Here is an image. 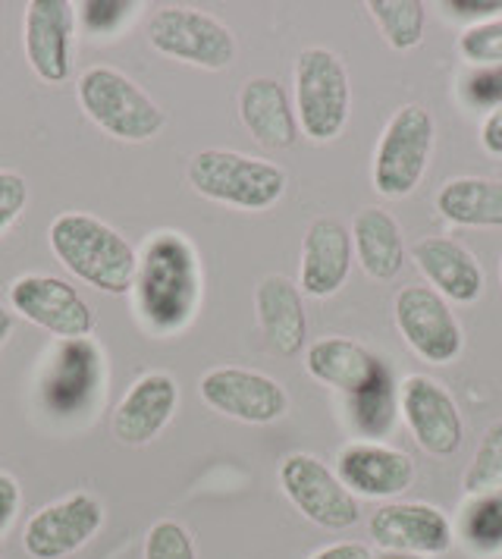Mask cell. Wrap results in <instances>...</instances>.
Instances as JSON below:
<instances>
[{
	"mask_svg": "<svg viewBox=\"0 0 502 559\" xmlns=\"http://www.w3.org/2000/svg\"><path fill=\"white\" fill-rule=\"evenodd\" d=\"M139 311L151 331L176 333L195 318L201 293L199 258L179 233L151 236L135 274Z\"/></svg>",
	"mask_w": 502,
	"mask_h": 559,
	"instance_id": "6da1fadb",
	"label": "cell"
},
{
	"mask_svg": "<svg viewBox=\"0 0 502 559\" xmlns=\"http://www.w3.org/2000/svg\"><path fill=\"white\" fill-rule=\"evenodd\" d=\"M50 249L63 261V267L95 286L100 293L123 296L135 286L139 254L123 236L104 221L70 211L50 224Z\"/></svg>",
	"mask_w": 502,
	"mask_h": 559,
	"instance_id": "7a4b0ae2",
	"label": "cell"
},
{
	"mask_svg": "<svg viewBox=\"0 0 502 559\" xmlns=\"http://www.w3.org/2000/svg\"><path fill=\"white\" fill-rule=\"evenodd\" d=\"M186 174L199 195L242 211H267L286 192V174L276 164L226 148L192 154Z\"/></svg>",
	"mask_w": 502,
	"mask_h": 559,
	"instance_id": "3957f363",
	"label": "cell"
},
{
	"mask_svg": "<svg viewBox=\"0 0 502 559\" xmlns=\"http://www.w3.org/2000/svg\"><path fill=\"white\" fill-rule=\"evenodd\" d=\"M79 104L107 135L123 142H148L167 123V114L113 67H92L82 73Z\"/></svg>",
	"mask_w": 502,
	"mask_h": 559,
	"instance_id": "277c9868",
	"label": "cell"
},
{
	"mask_svg": "<svg viewBox=\"0 0 502 559\" xmlns=\"http://www.w3.org/2000/svg\"><path fill=\"white\" fill-rule=\"evenodd\" d=\"M346 63L330 48H304L296 60V117L311 142H333L349 123Z\"/></svg>",
	"mask_w": 502,
	"mask_h": 559,
	"instance_id": "5b68a950",
	"label": "cell"
},
{
	"mask_svg": "<svg viewBox=\"0 0 502 559\" xmlns=\"http://www.w3.org/2000/svg\"><path fill=\"white\" fill-rule=\"evenodd\" d=\"M433 117L421 104L399 107L383 129L374 152V189L383 199H405L425 179L433 154Z\"/></svg>",
	"mask_w": 502,
	"mask_h": 559,
	"instance_id": "8992f818",
	"label": "cell"
},
{
	"mask_svg": "<svg viewBox=\"0 0 502 559\" xmlns=\"http://www.w3.org/2000/svg\"><path fill=\"white\" fill-rule=\"evenodd\" d=\"M148 38L160 53L201 70H226L236 60L232 32L217 16L189 7L157 10L148 26Z\"/></svg>",
	"mask_w": 502,
	"mask_h": 559,
	"instance_id": "52a82bcc",
	"label": "cell"
},
{
	"mask_svg": "<svg viewBox=\"0 0 502 559\" xmlns=\"http://www.w3.org/2000/svg\"><path fill=\"white\" fill-rule=\"evenodd\" d=\"M279 487L301 515L321 528L343 532L361 519V507L339 475H333L321 459L292 453L279 465Z\"/></svg>",
	"mask_w": 502,
	"mask_h": 559,
	"instance_id": "ba28073f",
	"label": "cell"
},
{
	"mask_svg": "<svg viewBox=\"0 0 502 559\" xmlns=\"http://www.w3.org/2000/svg\"><path fill=\"white\" fill-rule=\"evenodd\" d=\"M396 328L405 336L408 349L430 361L450 365L465 349V333L446 299L430 286H405L396 296Z\"/></svg>",
	"mask_w": 502,
	"mask_h": 559,
	"instance_id": "9c48e42d",
	"label": "cell"
},
{
	"mask_svg": "<svg viewBox=\"0 0 502 559\" xmlns=\"http://www.w3.org/2000/svg\"><path fill=\"white\" fill-rule=\"evenodd\" d=\"M199 390L201 400L214 412L246 425H271L289 408V393L283 383L249 368H214L201 378Z\"/></svg>",
	"mask_w": 502,
	"mask_h": 559,
	"instance_id": "30bf717a",
	"label": "cell"
},
{
	"mask_svg": "<svg viewBox=\"0 0 502 559\" xmlns=\"http://www.w3.org/2000/svg\"><path fill=\"white\" fill-rule=\"evenodd\" d=\"M10 306L25 321L45 328L60 340H85L95 328V314L75 293V286L50 274H25L16 280L10 286Z\"/></svg>",
	"mask_w": 502,
	"mask_h": 559,
	"instance_id": "8fae6325",
	"label": "cell"
},
{
	"mask_svg": "<svg viewBox=\"0 0 502 559\" xmlns=\"http://www.w3.org/2000/svg\"><path fill=\"white\" fill-rule=\"evenodd\" d=\"M399 412L418 447L430 456H452L462 447L465 421L443 383L427 374L405 378L399 386Z\"/></svg>",
	"mask_w": 502,
	"mask_h": 559,
	"instance_id": "7c38bea8",
	"label": "cell"
},
{
	"mask_svg": "<svg viewBox=\"0 0 502 559\" xmlns=\"http://www.w3.org/2000/svg\"><path fill=\"white\" fill-rule=\"evenodd\" d=\"M104 525V509L92 493H73L38 509L25 525L23 544L32 559H63L82 550Z\"/></svg>",
	"mask_w": 502,
	"mask_h": 559,
	"instance_id": "4fadbf2b",
	"label": "cell"
},
{
	"mask_svg": "<svg viewBox=\"0 0 502 559\" xmlns=\"http://www.w3.org/2000/svg\"><path fill=\"white\" fill-rule=\"evenodd\" d=\"M368 532L376 547L402 557H437L452 547L450 519L430 503H390L371 512Z\"/></svg>",
	"mask_w": 502,
	"mask_h": 559,
	"instance_id": "5bb4252c",
	"label": "cell"
},
{
	"mask_svg": "<svg viewBox=\"0 0 502 559\" xmlns=\"http://www.w3.org/2000/svg\"><path fill=\"white\" fill-rule=\"evenodd\" d=\"M75 7L67 0H32L25 7V57L35 76L60 85L70 76Z\"/></svg>",
	"mask_w": 502,
	"mask_h": 559,
	"instance_id": "9a60e30c",
	"label": "cell"
},
{
	"mask_svg": "<svg viewBox=\"0 0 502 559\" xmlns=\"http://www.w3.org/2000/svg\"><path fill=\"white\" fill-rule=\"evenodd\" d=\"M339 481L361 497H399L415 481V462L408 453L376 440H355L339 450Z\"/></svg>",
	"mask_w": 502,
	"mask_h": 559,
	"instance_id": "2e32d148",
	"label": "cell"
},
{
	"mask_svg": "<svg viewBox=\"0 0 502 559\" xmlns=\"http://www.w3.org/2000/svg\"><path fill=\"white\" fill-rule=\"evenodd\" d=\"M351 229L336 217H318L301 239V293L326 299L343 289L351 271Z\"/></svg>",
	"mask_w": 502,
	"mask_h": 559,
	"instance_id": "e0dca14e",
	"label": "cell"
},
{
	"mask_svg": "<svg viewBox=\"0 0 502 559\" xmlns=\"http://www.w3.org/2000/svg\"><path fill=\"white\" fill-rule=\"evenodd\" d=\"M179 403V386L167 371H151L132 383L113 415V433L125 447H145L167 428Z\"/></svg>",
	"mask_w": 502,
	"mask_h": 559,
	"instance_id": "ac0fdd59",
	"label": "cell"
},
{
	"mask_svg": "<svg viewBox=\"0 0 502 559\" xmlns=\"http://www.w3.org/2000/svg\"><path fill=\"white\" fill-rule=\"evenodd\" d=\"M411 254L421 274L430 280V289H437L452 302L468 306L483 293V271L477 258L450 236H425L415 242Z\"/></svg>",
	"mask_w": 502,
	"mask_h": 559,
	"instance_id": "d6986e66",
	"label": "cell"
},
{
	"mask_svg": "<svg viewBox=\"0 0 502 559\" xmlns=\"http://www.w3.org/2000/svg\"><path fill=\"white\" fill-rule=\"evenodd\" d=\"M239 117L251 139L271 152H286L299 139V117L292 114L289 95L276 79L258 76L242 85Z\"/></svg>",
	"mask_w": 502,
	"mask_h": 559,
	"instance_id": "ffe728a7",
	"label": "cell"
},
{
	"mask_svg": "<svg viewBox=\"0 0 502 559\" xmlns=\"http://www.w3.org/2000/svg\"><path fill=\"white\" fill-rule=\"evenodd\" d=\"M100 383V353L98 346L85 340H63V346L53 353L48 374L41 383L45 403L53 412H75L92 400Z\"/></svg>",
	"mask_w": 502,
	"mask_h": 559,
	"instance_id": "44dd1931",
	"label": "cell"
},
{
	"mask_svg": "<svg viewBox=\"0 0 502 559\" xmlns=\"http://www.w3.org/2000/svg\"><path fill=\"white\" fill-rule=\"evenodd\" d=\"M258 324L276 356H296L308 340V318L299 286L283 274H271L258 283L254 293Z\"/></svg>",
	"mask_w": 502,
	"mask_h": 559,
	"instance_id": "7402d4cb",
	"label": "cell"
},
{
	"mask_svg": "<svg viewBox=\"0 0 502 559\" xmlns=\"http://www.w3.org/2000/svg\"><path fill=\"white\" fill-rule=\"evenodd\" d=\"M304 368L314 381L326 383L339 393H358L368 383L374 381L376 374L383 371V361L371 356L361 343L346 340V336H326L318 340L308 356H304Z\"/></svg>",
	"mask_w": 502,
	"mask_h": 559,
	"instance_id": "603a6c76",
	"label": "cell"
},
{
	"mask_svg": "<svg viewBox=\"0 0 502 559\" xmlns=\"http://www.w3.org/2000/svg\"><path fill=\"white\" fill-rule=\"evenodd\" d=\"M351 249L358 254L364 274L374 280H393L405 264V239L399 224L380 207H364L355 214Z\"/></svg>",
	"mask_w": 502,
	"mask_h": 559,
	"instance_id": "cb8c5ba5",
	"label": "cell"
},
{
	"mask_svg": "<svg viewBox=\"0 0 502 559\" xmlns=\"http://www.w3.org/2000/svg\"><path fill=\"white\" fill-rule=\"evenodd\" d=\"M437 211L458 227H502V179H450L437 192Z\"/></svg>",
	"mask_w": 502,
	"mask_h": 559,
	"instance_id": "d4e9b609",
	"label": "cell"
},
{
	"mask_svg": "<svg viewBox=\"0 0 502 559\" xmlns=\"http://www.w3.org/2000/svg\"><path fill=\"white\" fill-rule=\"evenodd\" d=\"M349 418L355 431L368 440L386 437L396 428L399 418V386L393 381V371L383 365V371L364 390L349 396Z\"/></svg>",
	"mask_w": 502,
	"mask_h": 559,
	"instance_id": "484cf974",
	"label": "cell"
},
{
	"mask_svg": "<svg viewBox=\"0 0 502 559\" xmlns=\"http://www.w3.org/2000/svg\"><path fill=\"white\" fill-rule=\"evenodd\" d=\"M462 540L477 557L502 554V484L475 497L462 515Z\"/></svg>",
	"mask_w": 502,
	"mask_h": 559,
	"instance_id": "4316f807",
	"label": "cell"
},
{
	"mask_svg": "<svg viewBox=\"0 0 502 559\" xmlns=\"http://www.w3.org/2000/svg\"><path fill=\"white\" fill-rule=\"evenodd\" d=\"M374 23L383 32L386 45L396 51H411L425 38V3L421 0H371L368 3Z\"/></svg>",
	"mask_w": 502,
	"mask_h": 559,
	"instance_id": "83f0119b",
	"label": "cell"
},
{
	"mask_svg": "<svg viewBox=\"0 0 502 559\" xmlns=\"http://www.w3.org/2000/svg\"><path fill=\"white\" fill-rule=\"evenodd\" d=\"M502 484V421H497L490 431L483 433L475 459L465 472V493L480 497Z\"/></svg>",
	"mask_w": 502,
	"mask_h": 559,
	"instance_id": "f1b7e54d",
	"label": "cell"
},
{
	"mask_svg": "<svg viewBox=\"0 0 502 559\" xmlns=\"http://www.w3.org/2000/svg\"><path fill=\"white\" fill-rule=\"evenodd\" d=\"M458 51L465 60L490 70L502 67V20L483 23V26H468L458 38Z\"/></svg>",
	"mask_w": 502,
	"mask_h": 559,
	"instance_id": "f546056e",
	"label": "cell"
},
{
	"mask_svg": "<svg viewBox=\"0 0 502 559\" xmlns=\"http://www.w3.org/2000/svg\"><path fill=\"white\" fill-rule=\"evenodd\" d=\"M145 559H195V544L179 522H157L145 537Z\"/></svg>",
	"mask_w": 502,
	"mask_h": 559,
	"instance_id": "4dcf8cb0",
	"label": "cell"
},
{
	"mask_svg": "<svg viewBox=\"0 0 502 559\" xmlns=\"http://www.w3.org/2000/svg\"><path fill=\"white\" fill-rule=\"evenodd\" d=\"M79 10H82L85 28L104 35V32H113V28L123 26L129 16H135L139 3H125V0H88Z\"/></svg>",
	"mask_w": 502,
	"mask_h": 559,
	"instance_id": "1f68e13d",
	"label": "cell"
},
{
	"mask_svg": "<svg viewBox=\"0 0 502 559\" xmlns=\"http://www.w3.org/2000/svg\"><path fill=\"white\" fill-rule=\"evenodd\" d=\"M28 202V186L20 174L0 170V233L10 227Z\"/></svg>",
	"mask_w": 502,
	"mask_h": 559,
	"instance_id": "d6a6232c",
	"label": "cell"
},
{
	"mask_svg": "<svg viewBox=\"0 0 502 559\" xmlns=\"http://www.w3.org/2000/svg\"><path fill=\"white\" fill-rule=\"evenodd\" d=\"M443 10L455 20L471 23V26L502 20V0H450V3H443Z\"/></svg>",
	"mask_w": 502,
	"mask_h": 559,
	"instance_id": "836d02e7",
	"label": "cell"
},
{
	"mask_svg": "<svg viewBox=\"0 0 502 559\" xmlns=\"http://www.w3.org/2000/svg\"><path fill=\"white\" fill-rule=\"evenodd\" d=\"M468 102L475 107H500L502 104V67L480 70L468 82Z\"/></svg>",
	"mask_w": 502,
	"mask_h": 559,
	"instance_id": "e575fe53",
	"label": "cell"
},
{
	"mask_svg": "<svg viewBox=\"0 0 502 559\" xmlns=\"http://www.w3.org/2000/svg\"><path fill=\"white\" fill-rule=\"evenodd\" d=\"M16 509H20V484L0 472V534L10 528Z\"/></svg>",
	"mask_w": 502,
	"mask_h": 559,
	"instance_id": "d590c367",
	"label": "cell"
},
{
	"mask_svg": "<svg viewBox=\"0 0 502 559\" xmlns=\"http://www.w3.org/2000/svg\"><path fill=\"white\" fill-rule=\"evenodd\" d=\"M480 145L490 154H500L502 157V104L487 114V120L480 127Z\"/></svg>",
	"mask_w": 502,
	"mask_h": 559,
	"instance_id": "8d00e7d4",
	"label": "cell"
},
{
	"mask_svg": "<svg viewBox=\"0 0 502 559\" xmlns=\"http://www.w3.org/2000/svg\"><path fill=\"white\" fill-rule=\"evenodd\" d=\"M311 559H374L371 550L358 540H343V544H330L324 550H318Z\"/></svg>",
	"mask_w": 502,
	"mask_h": 559,
	"instance_id": "74e56055",
	"label": "cell"
},
{
	"mask_svg": "<svg viewBox=\"0 0 502 559\" xmlns=\"http://www.w3.org/2000/svg\"><path fill=\"white\" fill-rule=\"evenodd\" d=\"M10 331H13V318H10V311H7V308H0V346L7 343Z\"/></svg>",
	"mask_w": 502,
	"mask_h": 559,
	"instance_id": "f35d334b",
	"label": "cell"
},
{
	"mask_svg": "<svg viewBox=\"0 0 502 559\" xmlns=\"http://www.w3.org/2000/svg\"><path fill=\"white\" fill-rule=\"evenodd\" d=\"M383 559H418V557H402V554H390V557H383Z\"/></svg>",
	"mask_w": 502,
	"mask_h": 559,
	"instance_id": "ab89813d",
	"label": "cell"
},
{
	"mask_svg": "<svg viewBox=\"0 0 502 559\" xmlns=\"http://www.w3.org/2000/svg\"><path fill=\"white\" fill-rule=\"evenodd\" d=\"M500 280H502V261H500Z\"/></svg>",
	"mask_w": 502,
	"mask_h": 559,
	"instance_id": "60d3db41",
	"label": "cell"
}]
</instances>
